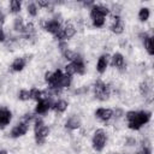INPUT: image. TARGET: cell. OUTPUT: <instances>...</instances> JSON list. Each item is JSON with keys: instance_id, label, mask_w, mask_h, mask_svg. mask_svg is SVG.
<instances>
[{"instance_id": "25", "label": "cell", "mask_w": 154, "mask_h": 154, "mask_svg": "<svg viewBox=\"0 0 154 154\" xmlns=\"http://www.w3.org/2000/svg\"><path fill=\"white\" fill-rule=\"evenodd\" d=\"M26 10H28V13H29L30 16H32V17H35V16L37 14V12H38L37 5H36L35 2H30V4H28Z\"/></svg>"}, {"instance_id": "31", "label": "cell", "mask_w": 154, "mask_h": 154, "mask_svg": "<svg viewBox=\"0 0 154 154\" xmlns=\"http://www.w3.org/2000/svg\"><path fill=\"white\" fill-rule=\"evenodd\" d=\"M42 126H43V122H42V119H41V118H37V119L35 120V131L38 130V129H41Z\"/></svg>"}, {"instance_id": "15", "label": "cell", "mask_w": 154, "mask_h": 154, "mask_svg": "<svg viewBox=\"0 0 154 154\" xmlns=\"http://www.w3.org/2000/svg\"><path fill=\"white\" fill-rule=\"evenodd\" d=\"M63 34H64V37H65V38H71V37H73L75 34H76V28H75V25L71 24V23H66L65 26L63 28Z\"/></svg>"}, {"instance_id": "6", "label": "cell", "mask_w": 154, "mask_h": 154, "mask_svg": "<svg viewBox=\"0 0 154 154\" xmlns=\"http://www.w3.org/2000/svg\"><path fill=\"white\" fill-rule=\"evenodd\" d=\"M28 129H29L28 123H26V122H22V123L17 124V125L12 129V131H11V136L14 137V138H16V137H20V136H23V135L26 134Z\"/></svg>"}, {"instance_id": "35", "label": "cell", "mask_w": 154, "mask_h": 154, "mask_svg": "<svg viewBox=\"0 0 154 154\" xmlns=\"http://www.w3.org/2000/svg\"><path fill=\"white\" fill-rule=\"evenodd\" d=\"M4 20H5V14H4V12L0 10V24H2Z\"/></svg>"}, {"instance_id": "10", "label": "cell", "mask_w": 154, "mask_h": 154, "mask_svg": "<svg viewBox=\"0 0 154 154\" xmlns=\"http://www.w3.org/2000/svg\"><path fill=\"white\" fill-rule=\"evenodd\" d=\"M95 116H96V118H99L100 120L107 122V120H109V119L112 118L113 111L109 109V108H99V109H96Z\"/></svg>"}, {"instance_id": "33", "label": "cell", "mask_w": 154, "mask_h": 154, "mask_svg": "<svg viewBox=\"0 0 154 154\" xmlns=\"http://www.w3.org/2000/svg\"><path fill=\"white\" fill-rule=\"evenodd\" d=\"M5 32H4V30L2 29H0V42H2V41H5Z\"/></svg>"}, {"instance_id": "34", "label": "cell", "mask_w": 154, "mask_h": 154, "mask_svg": "<svg viewBox=\"0 0 154 154\" xmlns=\"http://www.w3.org/2000/svg\"><path fill=\"white\" fill-rule=\"evenodd\" d=\"M126 143H128V146H134V144L136 143V140H135V138H129Z\"/></svg>"}, {"instance_id": "14", "label": "cell", "mask_w": 154, "mask_h": 154, "mask_svg": "<svg viewBox=\"0 0 154 154\" xmlns=\"http://www.w3.org/2000/svg\"><path fill=\"white\" fill-rule=\"evenodd\" d=\"M65 126H66L67 129H70V130H76V129H78V128L81 126V119H79V117H77V116L70 117V118L67 119Z\"/></svg>"}, {"instance_id": "28", "label": "cell", "mask_w": 154, "mask_h": 154, "mask_svg": "<svg viewBox=\"0 0 154 154\" xmlns=\"http://www.w3.org/2000/svg\"><path fill=\"white\" fill-rule=\"evenodd\" d=\"M65 71H66V73L65 75H67V76H72V75H75L76 72H75V66H73V63H70V64H67L66 66H65Z\"/></svg>"}, {"instance_id": "29", "label": "cell", "mask_w": 154, "mask_h": 154, "mask_svg": "<svg viewBox=\"0 0 154 154\" xmlns=\"http://www.w3.org/2000/svg\"><path fill=\"white\" fill-rule=\"evenodd\" d=\"M137 154H152L150 147H149V146H143V147L137 152Z\"/></svg>"}, {"instance_id": "5", "label": "cell", "mask_w": 154, "mask_h": 154, "mask_svg": "<svg viewBox=\"0 0 154 154\" xmlns=\"http://www.w3.org/2000/svg\"><path fill=\"white\" fill-rule=\"evenodd\" d=\"M43 28H45L46 31H48V32H51V34H53V35H55V34L61 29L60 22H59L58 19H49V20H47V22L43 24Z\"/></svg>"}, {"instance_id": "27", "label": "cell", "mask_w": 154, "mask_h": 154, "mask_svg": "<svg viewBox=\"0 0 154 154\" xmlns=\"http://www.w3.org/2000/svg\"><path fill=\"white\" fill-rule=\"evenodd\" d=\"M18 97H19V100L26 101V100H29V99H30V91H29V90H25V89H23V90H20V91H19V94H18Z\"/></svg>"}, {"instance_id": "24", "label": "cell", "mask_w": 154, "mask_h": 154, "mask_svg": "<svg viewBox=\"0 0 154 154\" xmlns=\"http://www.w3.org/2000/svg\"><path fill=\"white\" fill-rule=\"evenodd\" d=\"M29 91H30V99H34V100H36V101H40V100L42 99V91H41L40 89L32 88V89L29 90Z\"/></svg>"}, {"instance_id": "9", "label": "cell", "mask_w": 154, "mask_h": 154, "mask_svg": "<svg viewBox=\"0 0 154 154\" xmlns=\"http://www.w3.org/2000/svg\"><path fill=\"white\" fill-rule=\"evenodd\" d=\"M48 135H49V128H47V126H45V125H43L41 129L36 130V131H35V140H36L37 144H42V143L45 142V140L47 138Z\"/></svg>"}, {"instance_id": "30", "label": "cell", "mask_w": 154, "mask_h": 154, "mask_svg": "<svg viewBox=\"0 0 154 154\" xmlns=\"http://www.w3.org/2000/svg\"><path fill=\"white\" fill-rule=\"evenodd\" d=\"M38 6H41V7H48L49 5H51V2L48 1V0H37V2H36Z\"/></svg>"}, {"instance_id": "22", "label": "cell", "mask_w": 154, "mask_h": 154, "mask_svg": "<svg viewBox=\"0 0 154 154\" xmlns=\"http://www.w3.org/2000/svg\"><path fill=\"white\" fill-rule=\"evenodd\" d=\"M149 16H150V11H149L148 7H142V8H140V12H138V19H140L141 22H146V20H148Z\"/></svg>"}, {"instance_id": "32", "label": "cell", "mask_w": 154, "mask_h": 154, "mask_svg": "<svg viewBox=\"0 0 154 154\" xmlns=\"http://www.w3.org/2000/svg\"><path fill=\"white\" fill-rule=\"evenodd\" d=\"M59 48H60V52H61V53H64V52H66V51L69 49V47H67V43H65V42H60V45H59Z\"/></svg>"}, {"instance_id": "18", "label": "cell", "mask_w": 154, "mask_h": 154, "mask_svg": "<svg viewBox=\"0 0 154 154\" xmlns=\"http://www.w3.org/2000/svg\"><path fill=\"white\" fill-rule=\"evenodd\" d=\"M140 93H141L143 96L150 95V93H152V85L149 84L148 81H143V82L140 83Z\"/></svg>"}, {"instance_id": "17", "label": "cell", "mask_w": 154, "mask_h": 154, "mask_svg": "<svg viewBox=\"0 0 154 154\" xmlns=\"http://www.w3.org/2000/svg\"><path fill=\"white\" fill-rule=\"evenodd\" d=\"M25 63H26V61H25L24 58H17V59L13 60L11 67H12L13 71H22V70L25 67Z\"/></svg>"}, {"instance_id": "23", "label": "cell", "mask_w": 154, "mask_h": 154, "mask_svg": "<svg viewBox=\"0 0 154 154\" xmlns=\"http://www.w3.org/2000/svg\"><path fill=\"white\" fill-rule=\"evenodd\" d=\"M20 8H22L20 1H18V0H12V1L10 2V10H11L12 13H18V12L20 11Z\"/></svg>"}, {"instance_id": "21", "label": "cell", "mask_w": 154, "mask_h": 154, "mask_svg": "<svg viewBox=\"0 0 154 154\" xmlns=\"http://www.w3.org/2000/svg\"><path fill=\"white\" fill-rule=\"evenodd\" d=\"M13 29L16 31H19V32H24V29H25V24L23 22V19L20 17H17L14 18V22H13Z\"/></svg>"}, {"instance_id": "26", "label": "cell", "mask_w": 154, "mask_h": 154, "mask_svg": "<svg viewBox=\"0 0 154 154\" xmlns=\"http://www.w3.org/2000/svg\"><path fill=\"white\" fill-rule=\"evenodd\" d=\"M91 20H93V25L96 28H101L105 24V17H94L91 18Z\"/></svg>"}, {"instance_id": "7", "label": "cell", "mask_w": 154, "mask_h": 154, "mask_svg": "<svg viewBox=\"0 0 154 154\" xmlns=\"http://www.w3.org/2000/svg\"><path fill=\"white\" fill-rule=\"evenodd\" d=\"M12 118V113L6 107H0V128H5Z\"/></svg>"}, {"instance_id": "11", "label": "cell", "mask_w": 154, "mask_h": 154, "mask_svg": "<svg viewBox=\"0 0 154 154\" xmlns=\"http://www.w3.org/2000/svg\"><path fill=\"white\" fill-rule=\"evenodd\" d=\"M49 107H51V101L47 100V99H41L40 101H37L35 112L37 114H43V113H46L49 109Z\"/></svg>"}, {"instance_id": "8", "label": "cell", "mask_w": 154, "mask_h": 154, "mask_svg": "<svg viewBox=\"0 0 154 154\" xmlns=\"http://www.w3.org/2000/svg\"><path fill=\"white\" fill-rule=\"evenodd\" d=\"M124 28H125V25H124L123 19H120L119 16H114L113 17V23L111 25L112 32H114V34H122L124 31Z\"/></svg>"}, {"instance_id": "19", "label": "cell", "mask_w": 154, "mask_h": 154, "mask_svg": "<svg viewBox=\"0 0 154 154\" xmlns=\"http://www.w3.org/2000/svg\"><path fill=\"white\" fill-rule=\"evenodd\" d=\"M67 106H69V103H67V101H65V100H58L55 103H54V111L55 112H58V113H63V112H65L66 109H67Z\"/></svg>"}, {"instance_id": "16", "label": "cell", "mask_w": 154, "mask_h": 154, "mask_svg": "<svg viewBox=\"0 0 154 154\" xmlns=\"http://www.w3.org/2000/svg\"><path fill=\"white\" fill-rule=\"evenodd\" d=\"M107 55H101L100 58H99V60H97V64H96V70H97V72H100V73H103L105 71H106V69H107V64H108V60H107Z\"/></svg>"}, {"instance_id": "12", "label": "cell", "mask_w": 154, "mask_h": 154, "mask_svg": "<svg viewBox=\"0 0 154 154\" xmlns=\"http://www.w3.org/2000/svg\"><path fill=\"white\" fill-rule=\"evenodd\" d=\"M71 63H73L75 72H76V73H78V75H84V73H85V64H84L83 59L81 58V55L77 54L76 59H75L73 61H71Z\"/></svg>"}, {"instance_id": "2", "label": "cell", "mask_w": 154, "mask_h": 154, "mask_svg": "<svg viewBox=\"0 0 154 154\" xmlns=\"http://www.w3.org/2000/svg\"><path fill=\"white\" fill-rule=\"evenodd\" d=\"M94 94H95V97L97 100H101V101H105L109 97V94H111V89L109 87L102 82L101 79H97L94 84Z\"/></svg>"}, {"instance_id": "20", "label": "cell", "mask_w": 154, "mask_h": 154, "mask_svg": "<svg viewBox=\"0 0 154 154\" xmlns=\"http://www.w3.org/2000/svg\"><path fill=\"white\" fill-rule=\"evenodd\" d=\"M144 47L148 52L149 55H153L154 54V42H153V36H148L144 41Z\"/></svg>"}, {"instance_id": "4", "label": "cell", "mask_w": 154, "mask_h": 154, "mask_svg": "<svg viewBox=\"0 0 154 154\" xmlns=\"http://www.w3.org/2000/svg\"><path fill=\"white\" fill-rule=\"evenodd\" d=\"M109 13V8L105 5H100V4H94L90 7V17H106Z\"/></svg>"}, {"instance_id": "3", "label": "cell", "mask_w": 154, "mask_h": 154, "mask_svg": "<svg viewBox=\"0 0 154 154\" xmlns=\"http://www.w3.org/2000/svg\"><path fill=\"white\" fill-rule=\"evenodd\" d=\"M91 142H93V148L96 152H101L103 149V147L106 146V142H107V135H106L105 130H102V129L96 130L94 132Z\"/></svg>"}, {"instance_id": "13", "label": "cell", "mask_w": 154, "mask_h": 154, "mask_svg": "<svg viewBox=\"0 0 154 154\" xmlns=\"http://www.w3.org/2000/svg\"><path fill=\"white\" fill-rule=\"evenodd\" d=\"M112 65L114 67H118V69H123L125 66V60H124V57L123 54L120 53H114L113 57H112V60H111Z\"/></svg>"}, {"instance_id": "36", "label": "cell", "mask_w": 154, "mask_h": 154, "mask_svg": "<svg viewBox=\"0 0 154 154\" xmlns=\"http://www.w3.org/2000/svg\"><path fill=\"white\" fill-rule=\"evenodd\" d=\"M0 154H7L6 150H0Z\"/></svg>"}, {"instance_id": "1", "label": "cell", "mask_w": 154, "mask_h": 154, "mask_svg": "<svg viewBox=\"0 0 154 154\" xmlns=\"http://www.w3.org/2000/svg\"><path fill=\"white\" fill-rule=\"evenodd\" d=\"M150 116L152 113L148 111H140L136 112V116L134 119H131L130 122H128V126L131 130H138L142 125L147 124L150 120Z\"/></svg>"}]
</instances>
